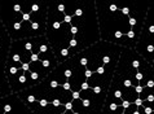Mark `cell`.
Segmentation results:
<instances>
[{
  "label": "cell",
  "instance_id": "cell-1",
  "mask_svg": "<svg viewBox=\"0 0 154 114\" xmlns=\"http://www.w3.org/2000/svg\"><path fill=\"white\" fill-rule=\"evenodd\" d=\"M63 11L57 9L54 0H48L45 36L54 56L67 49L74 57L101 42L95 0H75L70 22L63 20Z\"/></svg>",
  "mask_w": 154,
  "mask_h": 114
},
{
  "label": "cell",
  "instance_id": "cell-2",
  "mask_svg": "<svg viewBox=\"0 0 154 114\" xmlns=\"http://www.w3.org/2000/svg\"><path fill=\"white\" fill-rule=\"evenodd\" d=\"M100 38L102 42L135 49L141 31L131 25V18L146 11L150 2H127V0H95Z\"/></svg>",
  "mask_w": 154,
  "mask_h": 114
},
{
  "label": "cell",
  "instance_id": "cell-3",
  "mask_svg": "<svg viewBox=\"0 0 154 114\" xmlns=\"http://www.w3.org/2000/svg\"><path fill=\"white\" fill-rule=\"evenodd\" d=\"M48 17V0L0 2V21L12 42L44 36Z\"/></svg>",
  "mask_w": 154,
  "mask_h": 114
},
{
  "label": "cell",
  "instance_id": "cell-4",
  "mask_svg": "<svg viewBox=\"0 0 154 114\" xmlns=\"http://www.w3.org/2000/svg\"><path fill=\"white\" fill-rule=\"evenodd\" d=\"M135 51L150 65L154 60V34H149L144 30L141 31Z\"/></svg>",
  "mask_w": 154,
  "mask_h": 114
}]
</instances>
